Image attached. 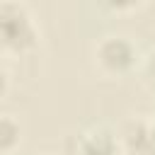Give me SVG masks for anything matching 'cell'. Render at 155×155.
Instances as JSON below:
<instances>
[{"mask_svg": "<svg viewBox=\"0 0 155 155\" xmlns=\"http://www.w3.org/2000/svg\"><path fill=\"white\" fill-rule=\"evenodd\" d=\"M39 44V29L22 2H0V48L7 53H29Z\"/></svg>", "mask_w": 155, "mask_h": 155, "instance_id": "6da1fadb", "label": "cell"}, {"mask_svg": "<svg viewBox=\"0 0 155 155\" xmlns=\"http://www.w3.org/2000/svg\"><path fill=\"white\" fill-rule=\"evenodd\" d=\"M94 61L104 75L119 78V75H126L133 70V65L138 61V48L128 36L109 34V36L99 39V44L94 46Z\"/></svg>", "mask_w": 155, "mask_h": 155, "instance_id": "7a4b0ae2", "label": "cell"}, {"mask_svg": "<svg viewBox=\"0 0 155 155\" xmlns=\"http://www.w3.org/2000/svg\"><path fill=\"white\" fill-rule=\"evenodd\" d=\"M119 148L131 155H155V138L148 119H126L119 128Z\"/></svg>", "mask_w": 155, "mask_h": 155, "instance_id": "3957f363", "label": "cell"}, {"mask_svg": "<svg viewBox=\"0 0 155 155\" xmlns=\"http://www.w3.org/2000/svg\"><path fill=\"white\" fill-rule=\"evenodd\" d=\"M119 140L116 133H111L104 126H92L78 136L75 155H119Z\"/></svg>", "mask_w": 155, "mask_h": 155, "instance_id": "277c9868", "label": "cell"}, {"mask_svg": "<svg viewBox=\"0 0 155 155\" xmlns=\"http://www.w3.org/2000/svg\"><path fill=\"white\" fill-rule=\"evenodd\" d=\"M22 143V126L12 114H0V155H10Z\"/></svg>", "mask_w": 155, "mask_h": 155, "instance_id": "5b68a950", "label": "cell"}, {"mask_svg": "<svg viewBox=\"0 0 155 155\" xmlns=\"http://www.w3.org/2000/svg\"><path fill=\"white\" fill-rule=\"evenodd\" d=\"M143 73H145V80L155 87V46L148 51L145 56V63H143Z\"/></svg>", "mask_w": 155, "mask_h": 155, "instance_id": "8992f818", "label": "cell"}, {"mask_svg": "<svg viewBox=\"0 0 155 155\" xmlns=\"http://www.w3.org/2000/svg\"><path fill=\"white\" fill-rule=\"evenodd\" d=\"M7 87H10V75H7V70H5V65L0 63V99L7 94Z\"/></svg>", "mask_w": 155, "mask_h": 155, "instance_id": "52a82bcc", "label": "cell"}, {"mask_svg": "<svg viewBox=\"0 0 155 155\" xmlns=\"http://www.w3.org/2000/svg\"><path fill=\"white\" fill-rule=\"evenodd\" d=\"M148 121H150V131H153V138H155V116H153V119H148Z\"/></svg>", "mask_w": 155, "mask_h": 155, "instance_id": "ba28073f", "label": "cell"}]
</instances>
